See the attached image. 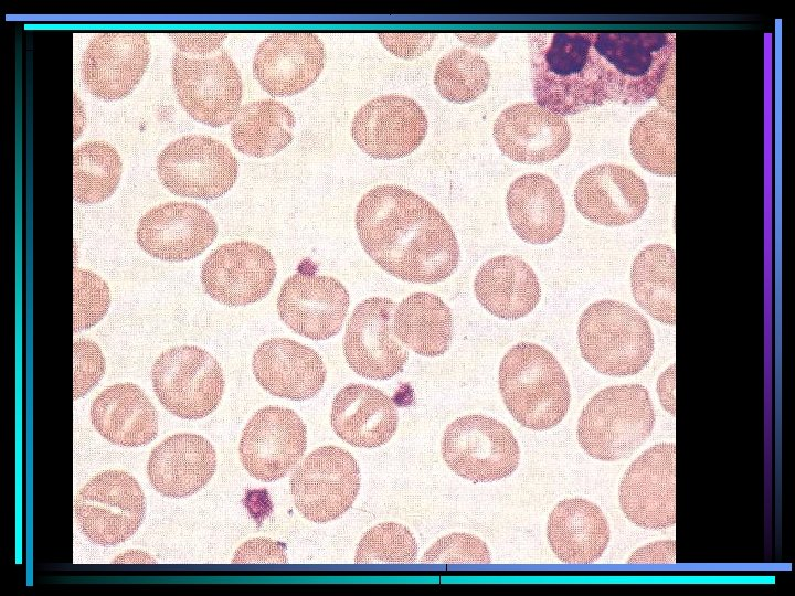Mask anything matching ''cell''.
Masks as SVG:
<instances>
[{
  "label": "cell",
  "mask_w": 795,
  "mask_h": 596,
  "mask_svg": "<svg viewBox=\"0 0 795 596\" xmlns=\"http://www.w3.org/2000/svg\"><path fill=\"white\" fill-rule=\"evenodd\" d=\"M356 228L371 259L401 280L436 284L458 266L459 245L448 221L430 201L401 185L369 190L357 205Z\"/></svg>",
  "instance_id": "cell-1"
},
{
  "label": "cell",
  "mask_w": 795,
  "mask_h": 596,
  "mask_svg": "<svg viewBox=\"0 0 795 596\" xmlns=\"http://www.w3.org/2000/svg\"><path fill=\"white\" fill-rule=\"evenodd\" d=\"M528 45L538 105L569 116L612 102L605 65L593 46V32H531Z\"/></svg>",
  "instance_id": "cell-2"
},
{
  "label": "cell",
  "mask_w": 795,
  "mask_h": 596,
  "mask_svg": "<svg viewBox=\"0 0 795 596\" xmlns=\"http://www.w3.org/2000/svg\"><path fill=\"white\" fill-rule=\"evenodd\" d=\"M612 102L639 105L657 97L674 107L676 35L668 32H593Z\"/></svg>",
  "instance_id": "cell-3"
},
{
  "label": "cell",
  "mask_w": 795,
  "mask_h": 596,
  "mask_svg": "<svg viewBox=\"0 0 795 596\" xmlns=\"http://www.w3.org/2000/svg\"><path fill=\"white\" fill-rule=\"evenodd\" d=\"M499 390L511 416L531 430H547L566 415L571 392L556 358L537 343L520 342L501 359Z\"/></svg>",
  "instance_id": "cell-4"
},
{
  "label": "cell",
  "mask_w": 795,
  "mask_h": 596,
  "mask_svg": "<svg viewBox=\"0 0 795 596\" xmlns=\"http://www.w3.org/2000/svg\"><path fill=\"white\" fill-rule=\"evenodd\" d=\"M655 419L654 406L645 386H608L591 397L581 412L577 441L594 459H625L649 437Z\"/></svg>",
  "instance_id": "cell-5"
},
{
  "label": "cell",
  "mask_w": 795,
  "mask_h": 596,
  "mask_svg": "<svg viewBox=\"0 0 795 596\" xmlns=\"http://www.w3.org/2000/svg\"><path fill=\"white\" fill-rule=\"evenodd\" d=\"M577 341L582 358L597 372L634 375L649 363L655 348L648 320L632 306L604 299L581 315Z\"/></svg>",
  "instance_id": "cell-6"
},
{
  "label": "cell",
  "mask_w": 795,
  "mask_h": 596,
  "mask_svg": "<svg viewBox=\"0 0 795 596\" xmlns=\"http://www.w3.org/2000/svg\"><path fill=\"white\" fill-rule=\"evenodd\" d=\"M151 380L161 405L183 419H201L213 413L225 384L219 362L195 345L163 351L152 365Z\"/></svg>",
  "instance_id": "cell-7"
},
{
  "label": "cell",
  "mask_w": 795,
  "mask_h": 596,
  "mask_svg": "<svg viewBox=\"0 0 795 596\" xmlns=\"http://www.w3.org/2000/svg\"><path fill=\"white\" fill-rule=\"evenodd\" d=\"M442 456L453 472L478 483L512 475L519 465L520 449L505 424L471 414L448 424L442 439Z\"/></svg>",
  "instance_id": "cell-8"
},
{
  "label": "cell",
  "mask_w": 795,
  "mask_h": 596,
  "mask_svg": "<svg viewBox=\"0 0 795 596\" xmlns=\"http://www.w3.org/2000/svg\"><path fill=\"white\" fill-rule=\"evenodd\" d=\"M146 499L138 481L121 470L95 475L77 492L74 514L93 543L112 546L130 539L142 523Z\"/></svg>",
  "instance_id": "cell-9"
},
{
  "label": "cell",
  "mask_w": 795,
  "mask_h": 596,
  "mask_svg": "<svg viewBox=\"0 0 795 596\" xmlns=\"http://www.w3.org/2000/svg\"><path fill=\"white\" fill-rule=\"evenodd\" d=\"M171 74L178 100L194 120L221 127L235 118L243 84L239 68L225 50L209 57L176 52Z\"/></svg>",
  "instance_id": "cell-10"
},
{
  "label": "cell",
  "mask_w": 795,
  "mask_h": 596,
  "mask_svg": "<svg viewBox=\"0 0 795 596\" xmlns=\"http://www.w3.org/2000/svg\"><path fill=\"white\" fill-rule=\"evenodd\" d=\"M161 183L179 196L212 200L234 185L239 162L223 142L202 135L171 141L157 158Z\"/></svg>",
  "instance_id": "cell-11"
},
{
  "label": "cell",
  "mask_w": 795,
  "mask_h": 596,
  "mask_svg": "<svg viewBox=\"0 0 795 596\" xmlns=\"http://www.w3.org/2000/svg\"><path fill=\"white\" fill-rule=\"evenodd\" d=\"M360 468L354 457L336 446L312 450L294 471L290 492L298 512L316 523L344 514L360 490Z\"/></svg>",
  "instance_id": "cell-12"
},
{
  "label": "cell",
  "mask_w": 795,
  "mask_h": 596,
  "mask_svg": "<svg viewBox=\"0 0 795 596\" xmlns=\"http://www.w3.org/2000/svg\"><path fill=\"white\" fill-rule=\"evenodd\" d=\"M625 517L635 525L662 530L676 522V447L657 444L642 453L625 471L618 489Z\"/></svg>",
  "instance_id": "cell-13"
},
{
  "label": "cell",
  "mask_w": 795,
  "mask_h": 596,
  "mask_svg": "<svg viewBox=\"0 0 795 596\" xmlns=\"http://www.w3.org/2000/svg\"><path fill=\"white\" fill-rule=\"evenodd\" d=\"M307 447V428L290 408L266 406L246 423L239 445L244 469L253 478L271 482L285 477Z\"/></svg>",
  "instance_id": "cell-14"
},
{
  "label": "cell",
  "mask_w": 795,
  "mask_h": 596,
  "mask_svg": "<svg viewBox=\"0 0 795 596\" xmlns=\"http://www.w3.org/2000/svg\"><path fill=\"white\" fill-rule=\"evenodd\" d=\"M395 302L371 297L360 302L348 321L343 354L358 375L369 380H389L403 370L407 350L393 331Z\"/></svg>",
  "instance_id": "cell-15"
},
{
  "label": "cell",
  "mask_w": 795,
  "mask_h": 596,
  "mask_svg": "<svg viewBox=\"0 0 795 596\" xmlns=\"http://www.w3.org/2000/svg\"><path fill=\"white\" fill-rule=\"evenodd\" d=\"M423 108L411 97L389 94L359 108L351 124L357 146L375 159H396L415 151L427 132Z\"/></svg>",
  "instance_id": "cell-16"
},
{
  "label": "cell",
  "mask_w": 795,
  "mask_h": 596,
  "mask_svg": "<svg viewBox=\"0 0 795 596\" xmlns=\"http://www.w3.org/2000/svg\"><path fill=\"white\" fill-rule=\"evenodd\" d=\"M276 278V264L268 249L248 241L215 248L204 260L201 281L215 301L239 307L265 298Z\"/></svg>",
  "instance_id": "cell-17"
},
{
  "label": "cell",
  "mask_w": 795,
  "mask_h": 596,
  "mask_svg": "<svg viewBox=\"0 0 795 596\" xmlns=\"http://www.w3.org/2000/svg\"><path fill=\"white\" fill-rule=\"evenodd\" d=\"M150 60L144 32L107 31L95 34L82 57V77L88 92L105 100L126 97L140 82Z\"/></svg>",
  "instance_id": "cell-18"
},
{
  "label": "cell",
  "mask_w": 795,
  "mask_h": 596,
  "mask_svg": "<svg viewBox=\"0 0 795 596\" xmlns=\"http://www.w3.org/2000/svg\"><path fill=\"white\" fill-rule=\"evenodd\" d=\"M349 302V294L338 279L299 272L283 284L277 310L294 332L311 340H326L341 330Z\"/></svg>",
  "instance_id": "cell-19"
},
{
  "label": "cell",
  "mask_w": 795,
  "mask_h": 596,
  "mask_svg": "<svg viewBox=\"0 0 795 596\" xmlns=\"http://www.w3.org/2000/svg\"><path fill=\"white\" fill-rule=\"evenodd\" d=\"M218 225L203 206L168 202L146 212L137 227L139 246L150 256L183 262L201 255L215 240Z\"/></svg>",
  "instance_id": "cell-20"
},
{
  "label": "cell",
  "mask_w": 795,
  "mask_h": 596,
  "mask_svg": "<svg viewBox=\"0 0 795 596\" xmlns=\"http://www.w3.org/2000/svg\"><path fill=\"white\" fill-rule=\"evenodd\" d=\"M322 41L310 32H276L258 45L253 73L272 96H292L307 89L324 70Z\"/></svg>",
  "instance_id": "cell-21"
},
{
  "label": "cell",
  "mask_w": 795,
  "mask_h": 596,
  "mask_svg": "<svg viewBox=\"0 0 795 596\" xmlns=\"http://www.w3.org/2000/svg\"><path fill=\"white\" fill-rule=\"evenodd\" d=\"M649 193L633 170L603 163L584 171L576 181L574 201L586 220L605 225L630 224L645 213Z\"/></svg>",
  "instance_id": "cell-22"
},
{
  "label": "cell",
  "mask_w": 795,
  "mask_h": 596,
  "mask_svg": "<svg viewBox=\"0 0 795 596\" xmlns=\"http://www.w3.org/2000/svg\"><path fill=\"white\" fill-rule=\"evenodd\" d=\"M492 135L505 156L522 163L551 161L571 141V128L563 116L529 102L505 108L494 123Z\"/></svg>",
  "instance_id": "cell-23"
},
{
  "label": "cell",
  "mask_w": 795,
  "mask_h": 596,
  "mask_svg": "<svg viewBox=\"0 0 795 596\" xmlns=\"http://www.w3.org/2000/svg\"><path fill=\"white\" fill-rule=\"evenodd\" d=\"M252 369L265 391L293 401L315 397L327 376L318 352L288 338L262 342L253 354Z\"/></svg>",
  "instance_id": "cell-24"
},
{
  "label": "cell",
  "mask_w": 795,
  "mask_h": 596,
  "mask_svg": "<svg viewBox=\"0 0 795 596\" xmlns=\"http://www.w3.org/2000/svg\"><path fill=\"white\" fill-rule=\"evenodd\" d=\"M216 469L212 444L201 435L174 434L150 453L147 475L157 492L169 498H186L201 490Z\"/></svg>",
  "instance_id": "cell-25"
},
{
  "label": "cell",
  "mask_w": 795,
  "mask_h": 596,
  "mask_svg": "<svg viewBox=\"0 0 795 596\" xmlns=\"http://www.w3.org/2000/svg\"><path fill=\"white\" fill-rule=\"evenodd\" d=\"M330 422L337 436L349 445L377 448L393 437L399 416L384 392L353 383L343 386L333 397Z\"/></svg>",
  "instance_id": "cell-26"
},
{
  "label": "cell",
  "mask_w": 795,
  "mask_h": 596,
  "mask_svg": "<svg viewBox=\"0 0 795 596\" xmlns=\"http://www.w3.org/2000/svg\"><path fill=\"white\" fill-rule=\"evenodd\" d=\"M507 213L516 234L530 244H548L563 231L565 204L556 183L542 173L518 177L509 187Z\"/></svg>",
  "instance_id": "cell-27"
},
{
  "label": "cell",
  "mask_w": 795,
  "mask_h": 596,
  "mask_svg": "<svg viewBox=\"0 0 795 596\" xmlns=\"http://www.w3.org/2000/svg\"><path fill=\"white\" fill-rule=\"evenodd\" d=\"M91 421L106 440L123 447L147 445L158 434L155 406L139 386L129 382L103 390L92 403Z\"/></svg>",
  "instance_id": "cell-28"
},
{
  "label": "cell",
  "mask_w": 795,
  "mask_h": 596,
  "mask_svg": "<svg viewBox=\"0 0 795 596\" xmlns=\"http://www.w3.org/2000/svg\"><path fill=\"white\" fill-rule=\"evenodd\" d=\"M547 536L556 558L566 564H591L607 547L611 531L603 511L583 498L560 501L551 511Z\"/></svg>",
  "instance_id": "cell-29"
},
{
  "label": "cell",
  "mask_w": 795,
  "mask_h": 596,
  "mask_svg": "<svg viewBox=\"0 0 795 596\" xmlns=\"http://www.w3.org/2000/svg\"><path fill=\"white\" fill-rule=\"evenodd\" d=\"M474 290L487 311L506 320L526 317L541 298L534 270L513 255H499L484 263L476 274Z\"/></svg>",
  "instance_id": "cell-30"
},
{
  "label": "cell",
  "mask_w": 795,
  "mask_h": 596,
  "mask_svg": "<svg viewBox=\"0 0 795 596\" xmlns=\"http://www.w3.org/2000/svg\"><path fill=\"white\" fill-rule=\"evenodd\" d=\"M393 331L406 347L423 356L444 354L453 337V317L441 297L415 292L396 307Z\"/></svg>",
  "instance_id": "cell-31"
},
{
  "label": "cell",
  "mask_w": 795,
  "mask_h": 596,
  "mask_svg": "<svg viewBox=\"0 0 795 596\" xmlns=\"http://www.w3.org/2000/svg\"><path fill=\"white\" fill-rule=\"evenodd\" d=\"M295 116L280 102L261 99L240 108L231 126V139L242 153L264 158L285 149L294 138Z\"/></svg>",
  "instance_id": "cell-32"
},
{
  "label": "cell",
  "mask_w": 795,
  "mask_h": 596,
  "mask_svg": "<svg viewBox=\"0 0 795 596\" xmlns=\"http://www.w3.org/2000/svg\"><path fill=\"white\" fill-rule=\"evenodd\" d=\"M675 249L650 244L635 257L630 269L632 292L637 305L657 321L675 326Z\"/></svg>",
  "instance_id": "cell-33"
},
{
  "label": "cell",
  "mask_w": 795,
  "mask_h": 596,
  "mask_svg": "<svg viewBox=\"0 0 795 596\" xmlns=\"http://www.w3.org/2000/svg\"><path fill=\"white\" fill-rule=\"evenodd\" d=\"M123 172L117 150L105 141H86L73 152L74 199L82 204L105 201L116 191Z\"/></svg>",
  "instance_id": "cell-34"
},
{
  "label": "cell",
  "mask_w": 795,
  "mask_h": 596,
  "mask_svg": "<svg viewBox=\"0 0 795 596\" xmlns=\"http://www.w3.org/2000/svg\"><path fill=\"white\" fill-rule=\"evenodd\" d=\"M675 109L659 105L639 117L629 135L635 160L656 175L675 177Z\"/></svg>",
  "instance_id": "cell-35"
},
{
  "label": "cell",
  "mask_w": 795,
  "mask_h": 596,
  "mask_svg": "<svg viewBox=\"0 0 795 596\" xmlns=\"http://www.w3.org/2000/svg\"><path fill=\"white\" fill-rule=\"evenodd\" d=\"M490 68L483 55L457 47L436 64L434 85L448 102L463 104L477 99L490 82Z\"/></svg>",
  "instance_id": "cell-36"
},
{
  "label": "cell",
  "mask_w": 795,
  "mask_h": 596,
  "mask_svg": "<svg viewBox=\"0 0 795 596\" xmlns=\"http://www.w3.org/2000/svg\"><path fill=\"white\" fill-rule=\"evenodd\" d=\"M417 543L403 524L383 522L369 529L358 543V564H412L416 561Z\"/></svg>",
  "instance_id": "cell-37"
},
{
  "label": "cell",
  "mask_w": 795,
  "mask_h": 596,
  "mask_svg": "<svg viewBox=\"0 0 795 596\" xmlns=\"http://www.w3.org/2000/svg\"><path fill=\"white\" fill-rule=\"evenodd\" d=\"M74 331L89 329L107 313L110 291L107 284L95 273L74 268Z\"/></svg>",
  "instance_id": "cell-38"
},
{
  "label": "cell",
  "mask_w": 795,
  "mask_h": 596,
  "mask_svg": "<svg viewBox=\"0 0 795 596\" xmlns=\"http://www.w3.org/2000/svg\"><path fill=\"white\" fill-rule=\"evenodd\" d=\"M490 552L478 536L451 533L438 539L421 557L426 564H489Z\"/></svg>",
  "instance_id": "cell-39"
},
{
  "label": "cell",
  "mask_w": 795,
  "mask_h": 596,
  "mask_svg": "<svg viewBox=\"0 0 795 596\" xmlns=\"http://www.w3.org/2000/svg\"><path fill=\"white\" fill-rule=\"evenodd\" d=\"M73 386L74 398L87 394L100 381L105 373V358L100 348L86 338L73 343Z\"/></svg>",
  "instance_id": "cell-40"
},
{
  "label": "cell",
  "mask_w": 795,
  "mask_h": 596,
  "mask_svg": "<svg viewBox=\"0 0 795 596\" xmlns=\"http://www.w3.org/2000/svg\"><path fill=\"white\" fill-rule=\"evenodd\" d=\"M288 562L284 544L265 538H255L244 542L234 553L232 563L239 564H286Z\"/></svg>",
  "instance_id": "cell-41"
},
{
  "label": "cell",
  "mask_w": 795,
  "mask_h": 596,
  "mask_svg": "<svg viewBox=\"0 0 795 596\" xmlns=\"http://www.w3.org/2000/svg\"><path fill=\"white\" fill-rule=\"evenodd\" d=\"M383 46L402 58H413L425 53L436 38L435 33L386 32L378 34Z\"/></svg>",
  "instance_id": "cell-42"
},
{
  "label": "cell",
  "mask_w": 795,
  "mask_h": 596,
  "mask_svg": "<svg viewBox=\"0 0 795 596\" xmlns=\"http://www.w3.org/2000/svg\"><path fill=\"white\" fill-rule=\"evenodd\" d=\"M225 32H172L169 38L174 45L183 52L206 55L218 50L224 39Z\"/></svg>",
  "instance_id": "cell-43"
},
{
  "label": "cell",
  "mask_w": 795,
  "mask_h": 596,
  "mask_svg": "<svg viewBox=\"0 0 795 596\" xmlns=\"http://www.w3.org/2000/svg\"><path fill=\"white\" fill-rule=\"evenodd\" d=\"M627 563L635 564H675L676 544L674 540L648 543L637 549Z\"/></svg>",
  "instance_id": "cell-44"
},
{
  "label": "cell",
  "mask_w": 795,
  "mask_h": 596,
  "mask_svg": "<svg viewBox=\"0 0 795 596\" xmlns=\"http://www.w3.org/2000/svg\"><path fill=\"white\" fill-rule=\"evenodd\" d=\"M657 394L661 406L667 411V413L675 416V363H672L658 377Z\"/></svg>",
  "instance_id": "cell-45"
}]
</instances>
